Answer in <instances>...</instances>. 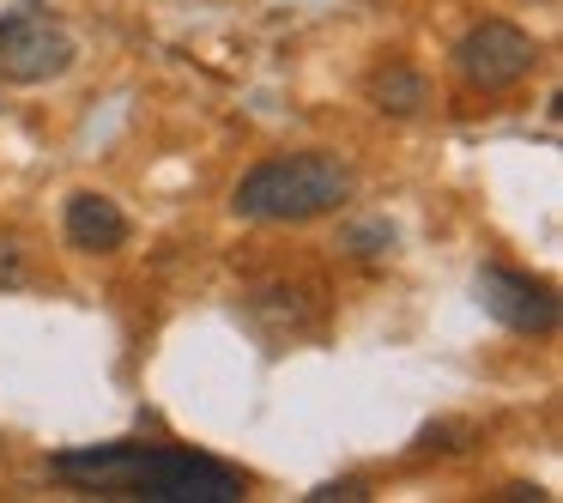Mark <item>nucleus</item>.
Segmentation results:
<instances>
[{
    "label": "nucleus",
    "instance_id": "1",
    "mask_svg": "<svg viewBox=\"0 0 563 503\" xmlns=\"http://www.w3.org/2000/svg\"><path fill=\"white\" fill-rule=\"evenodd\" d=\"M55 473L110 497H152V503H236L249 497L243 473L188 449H146V442H98V449H62Z\"/></svg>",
    "mask_w": 563,
    "mask_h": 503
},
{
    "label": "nucleus",
    "instance_id": "2",
    "mask_svg": "<svg viewBox=\"0 0 563 503\" xmlns=\"http://www.w3.org/2000/svg\"><path fill=\"white\" fill-rule=\"evenodd\" d=\"M352 164L333 152H285L267 158L236 183L231 212L255 225H309L321 212H340L352 200Z\"/></svg>",
    "mask_w": 563,
    "mask_h": 503
},
{
    "label": "nucleus",
    "instance_id": "3",
    "mask_svg": "<svg viewBox=\"0 0 563 503\" xmlns=\"http://www.w3.org/2000/svg\"><path fill=\"white\" fill-rule=\"evenodd\" d=\"M67 67H74V37L62 19L37 13V7L0 19V79L7 86H49Z\"/></svg>",
    "mask_w": 563,
    "mask_h": 503
},
{
    "label": "nucleus",
    "instance_id": "4",
    "mask_svg": "<svg viewBox=\"0 0 563 503\" xmlns=\"http://www.w3.org/2000/svg\"><path fill=\"white\" fill-rule=\"evenodd\" d=\"M533 62H539V43L527 37L521 25H509V19H485V25H473L461 37V50H454V67H461V79L473 91L521 86V79L533 74Z\"/></svg>",
    "mask_w": 563,
    "mask_h": 503
},
{
    "label": "nucleus",
    "instance_id": "5",
    "mask_svg": "<svg viewBox=\"0 0 563 503\" xmlns=\"http://www.w3.org/2000/svg\"><path fill=\"white\" fill-rule=\"evenodd\" d=\"M478 304H485L490 321H503L509 333H551L558 328V292L533 273H515V267H478L473 280Z\"/></svg>",
    "mask_w": 563,
    "mask_h": 503
},
{
    "label": "nucleus",
    "instance_id": "6",
    "mask_svg": "<svg viewBox=\"0 0 563 503\" xmlns=\"http://www.w3.org/2000/svg\"><path fill=\"white\" fill-rule=\"evenodd\" d=\"M67 243L86 249V255H110V249L128 243V212L115 207L110 195H74L67 200Z\"/></svg>",
    "mask_w": 563,
    "mask_h": 503
},
{
    "label": "nucleus",
    "instance_id": "7",
    "mask_svg": "<svg viewBox=\"0 0 563 503\" xmlns=\"http://www.w3.org/2000/svg\"><path fill=\"white\" fill-rule=\"evenodd\" d=\"M369 103H376L382 116H418L430 103V79L412 74V67H376L369 74Z\"/></svg>",
    "mask_w": 563,
    "mask_h": 503
},
{
    "label": "nucleus",
    "instance_id": "8",
    "mask_svg": "<svg viewBox=\"0 0 563 503\" xmlns=\"http://www.w3.org/2000/svg\"><path fill=\"white\" fill-rule=\"evenodd\" d=\"M309 497H316V503H328V497H352V503H357V497H369V491H364V485H321V491H309Z\"/></svg>",
    "mask_w": 563,
    "mask_h": 503
},
{
    "label": "nucleus",
    "instance_id": "9",
    "mask_svg": "<svg viewBox=\"0 0 563 503\" xmlns=\"http://www.w3.org/2000/svg\"><path fill=\"white\" fill-rule=\"evenodd\" d=\"M0 280H19V255H13V243H0Z\"/></svg>",
    "mask_w": 563,
    "mask_h": 503
}]
</instances>
